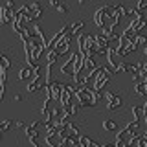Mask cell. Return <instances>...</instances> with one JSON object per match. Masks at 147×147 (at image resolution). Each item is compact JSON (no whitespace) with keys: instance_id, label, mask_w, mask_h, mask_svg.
<instances>
[{"instance_id":"e0dca14e","label":"cell","mask_w":147,"mask_h":147,"mask_svg":"<svg viewBox=\"0 0 147 147\" xmlns=\"http://www.w3.org/2000/svg\"><path fill=\"white\" fill-rule=\"evenodd\" d=\"M9 66H11V63H9V57H7L6 53H2V55H0V70H2V72H7Z\"/></svg>"},{"instance_id":"603a6c76","label":"cell","mask_w":147,"mask_h":147,"mask_svg":"<svg viewBox=\"0 0 147 147\" xmlns=\"http://www.w3.org/2000/svg\"><path fill=\"white\" fill-rule=\"evenodd\" d=\"M142 118H144V123H145V127H147V101H145L144 107H142Z\"/></svg>"},{"instance_id":"83f0119b","label":"cell","mask_w":147,"mask_h":147,"mask_svg":"<svg viewBox=\"0 0 147 147\" xmlns=\"http://www.w3.org/2000/svg\"><path fill=\"white\" fill-rule=\"evenodd\" d=\"M145 96H147V83H145Z\"/></svg>"},{"instance_id":"3957f363","label":"cell","mask_w":147,"mask_h":147,"mask_svg":"<svg viewBox=\"0 0 147 147\" xmlns=\"http://www.w3.org/2000/svg\"><path fill=\"white\" fill-rule=\"evenodd\" d=\"M13 13H15V2L9 0L4 6H0V24H11Z\"/></svg>"},{"instance_id":"4fadbf2b","label":"cell","mask_w":147,"mask_h":147,"mask_svg":"<svg viewBox=\"0 0 147 147\" xmlns=\"http://www.w3.org/2000/svg\"><path fill=\"white\" fill-rule=\"evenodd\" d=\"M31 74H33V68H31V66H28V64H26V66L24 68H20V70H18V79H20V81H30L31 79Z\"/></svg>"},{"instance_id":"8992f818","label":"cell","mask_w":147,"mask_h":147,"mask_svg":"<svg viewBox=\"0 0 147 147\" xmlns=\"http://www.w3.org/2000/svg\"><path fill=\"white\" fill-rule=\"evenodd\" d=\"M74 66H76V55L70 53L66 61H64L61 66H59V70H61V74H64V76L74 77Z\"/></svg>"},{"instance_id":"44dd1931","label":"cell","mask_w":147,"mask_h":147,"mask_svg":"<svg viewBox=\"0 0 147 147\" xmlns=\"http://www.w3.org/2000/svg\"><path fill=\"white\" fill-rule=\"evenodd\" d=\"M134 92L138 96H145V83H138V85H134Z\"/></svg>"},{"instance_id":"52a82bcc","label":"cell","mask_w":147,"mask_h":147,"mask_svg":"<svg viewBox=\"0 0 147 147\" xmlns=\"http://www.w3.org/2000/svg\"><path fill=\"white\" fill-rule=\"evenodd\" d=\"M50 90V96H52V103H59V98H61V90H63V83L61 81H52L50 85H46Z\"/></svg>"},{"instance_id":"ffe728a7","label":"cell","mask_w":147,"mask_h":147,"mask_svg":"<svg viewBox=\"0 0 147 147\" xmlns=\"http://www.w3.org/2000/svg\"><path fill=\"white\" fill-rule=\"evenodd\" d=\"M134 44H136V46H145V44H147V37H145L144 33H140V35L134 39Z\"/></svg>"},{"instance_id":"9a60e30c","label":"cell","mask_w":147,"mask_h":147,"mask_svg":"<svg viewBox=\"0 0 147 147\" xmlns=\"http://www.w3.org/2000/svg\"><path fill=\"white\" fill-rule=\"evenodd\" d=\"M50 6L57 9V13H61V15H68V11H70V7L66 6V4H59V2H55V0H52L50 2Z\"/></svg>"},{"instance_id":"d4e9b609","label":"cell","mask_w":147,"mask_h":147,"mask_svg":"<svg viewBox=\"0 0 147 147\" xmlns=\"http://www.w3.org/2000/svg\"><path fill=\"white\" fill-rule=\"evenodd\" d=\"M13 101H17V103H22V101H24V98H22V94H15V96H13Z\"/></svg>"},{"instance_id":"4316f807","label":"cell","mask_w":147,"mask_h":147,"mask_svg":"<svg viewBox=\"0 0 147 147\" xmlns=\"http://www.w3.org/2000/svg\"><path fill=\"white\" fill-rule=\"evenodd\" d=\"M2 138H4V132H0V140H2Z\"/></svg>"},{"instance_id":"6da1fadb","label":"cell","mask_w":147,"mask_h":147,"mask_svg":"<svg viewBox=\"0 0 147 147\" xmlns=\"http://www.w3.org/2000/svg\"><path fill=\"white\" fill-rule=\"evenodd\" d=\"M112 70L109 66H98L94 72L90 74V83H88V88L94 90V92H103L105 85L110 81L112 77Z\"/></svg>"},{"instance_id":"ac0fdd59","label":"cell","mask_w":147,"mask_h":147,"mask_svg":"<svg viewBox=\"0 0 147 147\" xmlns=\"http://www.w3.org/2000/svg\"><path fill=\"white\" fill-rule=\"evenodd\" d=\"M13 127V119H0V132H7Z\"/></svg>"},{"instance_id":"4dcf8cb0","label":"cell","mask_w":147,"mask_h":147,"mask_svg":"<svg viewBox=\"0 0 147 147\" xmlns=\"http://www.w3.org/2000/svg\"><path fill=\"white\" fill-rule=\"evenodd\" d=\"M145 46H147V44H145Z\"/></svg>"},{"instance_id":"5bb4252c","label":"cell","mask_w":147,"mask_h":147,"mask_svg":"<svg viewBox=\"0 0 147 147\" xmlns=\"http://www.w3.org/2000/svg\"><path fill=\"white\" fill-rule=\"evenodd\" d=\"M44 53H46V66H53L59 59V53L55 52V50H48V52H44Z\"/></svg>"},{"instance_id":"ba28073f","label":"cell","mask_w":147,"mask_h":147,"mask_svg":"<svg viewBox=\"0 0 147 147\" xmlns=\"http://www.w3.org/2000/svg\"><path fill=\"white\" fill-rule=\"evenodd\" d=\"M96 55L92 53V52H88L86 55H83V70H85L86 74H92L98 68V63H96Z\"/></svg>"},{"instance_id":"d6986e66","label":"cell","mask_w":147,"mask_h":147,"mask_svg":"<svg viewBox=\"0 0 147 147\" xmlns=\"http://www.w3.org/2000/svg\"><path fill=\"white\" fill-rule=\"evenodd\" d=\"M131 112H132V119H134V121H140L142 119V107L140 105H132Z\"/></svg>"},{"instance_id":"8fae6325","label":"cell","mask_w":147,"mask_h":147,"mask_svg":"<svg viewBox=\"0 0 147 147\" xmlns=\"http://www.w3.org/2000/svg\"><path fill=\"white\" fill-rule=\"evenodd\" d=\"M125 17H127L131 22H134V20H140V18L145 17V15H144V13H140L136 7H129V9H125Z\"/></svg>"},{"instance_id":"f1b7e54d","label":"cell","mask_w":147,"mask_h":147,"mask_svg":"<svg viewBox=\"0 0 147 147\" xmlns=\"http://www.w3.org/2000/svg\"><path fill=\"white\" fill-rule=\"evenodd\" d=\"M2 98H4V96H2V94H0V101H2Z\"/></svg>"},{"instance_id":"7c38bea8","label":"cell","mask_w":147,"mask_h":147,"mask_svg":"<svg viewBox=\"0 0 147 147\" xmlns=\"http://www.w3.org/2000/svg\"><path fill=\"white\" fill-rule=\"evenodd\" d=\"M103 131H105V132H114V131H118V121H116V119H112V118H105V119H103Z\"/></svg>"},{"instance_id":"277c9868","label":"cell","mask_w":147,"mask_h":147,"mask_svg":"<svg viewBox=\"0 0 147 147\" xmlns=\"http://www.w3.org/2000/svg\"><path fill=\"white\" fill-rule=\"evenodd\" d=\"M72 40H74V35L70 33V31H68V33L64 35L63 39L59 40V42L55 44V46H53L52 50H55V52L59 53V57H63L64 53H68V50H70V44H72Z\"/></svg>"},{"instance_id":"30bf717a","label":"cell","mask_w":147,"mask_h":147,"mask_svg":"<svg viewBox=\"0 0 147 147\" xmlns=\"http://www.w3.org/2000/svg\"><path fill=\"white\" fill-rule=\"evenodd\" d=\"M109 110H118V109H121L123 107V98L121 96H118V94H114L112 98H110L109 101H107V105H105Z\"/></svg>"},{"instance_id":"2e32d148","label":"cell","mask_w":147,"mask_h":147,"mask_svg":"<svg viewBox=\"0 0 147 147\" xmlns=\"http://www.w3.org/2000/svg\"><path fill=\"white\" fill-rule=\"evenodd\" d=\"M85 28V22L83 20H77V22H74V24H70V33L76 37V35H79V31Z\"/></svg>"},{"instance_id":"7a4b0ae2","label":"cell","mask_w":147,"mask_h":147,"mask_svg":"<svg viewBox=\"0 0 147 147\" xmlns=\"http://www.w3.org/2000/svg\"><path fill=\"white\" fill-rule=\"evenodd\" d=\"M138 50V46L134 44V40H127L125 37H121L119 35V39H118V46H116V53H118V57L119 59H125L129 57L132 52H136Z\"/></svg>"},{"instance_id":"7402d4cb","label":"cell","mask_w":147,"mask_h":147,"mask_svg":"<svg viewBox=\"0 0 147 147\" xmlns=\"http://www.w3.org/2000/svg\"><path fill=\"white\" fill-rule=\"evenodd\" d=\"M136 9H138V11H145V9H147V0H140V2H138L136 4Z\"/></svg>"},{"instance_id":"5b68a950","label":"cell","mask_w":147,"mask_h":147,"mask_svg":"<svg viewBox=\"0 0 147 147\" xmlns=\"http://www.w3.org/2000/svg\"><path fill=\"white\" fill-rule=\"evenodd\" d=\"M107 11H109V6H103V7H99L98 11L94 13V22H96V26H98L101 31L107 28Z\"/></svg>"},{"instance_id":"f546056e","label":"cell","mask_w":147,"mask_h":147,"mask_svg":"<svg viewBox=\"0 0 147 147\" xmlns=\"http://www.w3.org/2000/svg\"><path fill=\"white\" fill-rule=\"evenodd\" d=\"M40 147H44V145H40Z\"/></svg>"},{"instance_id":"cb8c5ba5","label":"cell","mask_w":147,"mask_h":147,"mask_svg":"<svg viewBox=\"0 0 147 147\" xmlns=\"http://www.w3.org/2000/svg\"><path fill=\"white\" fill-rule=\"evenodd\" d=\"M13 125L18 127V129H26V123L22 121V119H17V121H13Z\"/></svg>"},{"instance_id":"484cf974","label":"cell","mask_w":147,"mask_h":147,"mask_svg":"<svg viewBox=\"0 0 147 147\" xmlns=\"http://www.w3.org/2000/svg\"><path fill=\"white\" fill-rule=\"evenodd\" d=\"M144 55L147 57V46H144Z\"/></svg>"},{"instance_id":"9c48e42d","label":"cell","mask_w":147,"mask_h":147,"mask_svg":"<svg viewBox=\"0 0 147 147\" xmlns=\"http://www.w3.org/2000/svg\"><path fill=\"white\" fill-rule=\"evenodd\" d=\"M107 61H109L110 70H112V72H116V68H118V64L121 63V59L118 57L116 50H110V48H109V52H107Z\"/></svg>"}]
</instances>
